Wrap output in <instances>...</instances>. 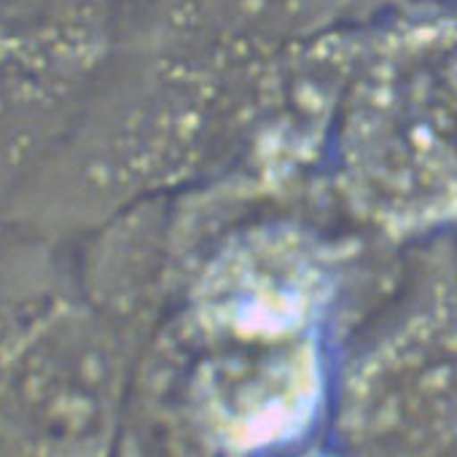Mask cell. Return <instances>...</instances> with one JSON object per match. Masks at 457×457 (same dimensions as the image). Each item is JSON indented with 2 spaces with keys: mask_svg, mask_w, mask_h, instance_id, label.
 I'll return each mask as SVG.
<instances>
[{
  "mask_svg": "<svg viewBox=\"0 0 457 457\" xmlns=\"http://www.w3.org/2000/svg\"><path fill=\"white\" fill-rule=\"evenodd\" d=\"M71 243L0 237V457H119L132 403L124 326Z\"/></svg>",
  "mask_w": 457,
  "mask_h": 457,
  "instance_id": "obj_1",
  "label": "cell"
},
{
  "mask_svg": "<svg viewBox=\"0 0 457 457\" xmlns=\"http://www.w3.org/2000/svg\"><path fill=\"white\" fill-rule=\"evenodd\" d=\"M119 0H0V237L119 46Z\"/></svg>",
  "mask_w": 457,
  "mask_h": 457,
  "instance_id": "obj_2",
  "label": "cell"
},
{
  "mask_svg": "<svg viewBox=\"0 0 457 457\" xmlns=\"http://www.w3.org/2000/svg\"><path fill=\"white\" fill-rule=\"evenodd\" d=\"M328 409L315 342H218L167 409L186 457H283L302 449Z\"/></svg>",
  "mask_w": 457,
  "mask_h": 457,
  "instance_id": "obj_3",
  "label": "cell"
},
{
  "mask_svg": "<svg viewBox=\"0 0 457 457\" xmlns=\"http://www.w3.org/2000/svg\"><path fill=\"white\" fill-rule=\"evenodd\" d=\"M331 409L353 457H457V312L409 320L355 363Z\"/></svg>",
  "mask_w": 457,
  "mask_h": 457,
  "instance_id": "obj_4",
  "label": "cell"
},
{
  "mask_svg": "<svg viewBox=\"0 0 457 457\" xmlns=\"http://www.w3.org/2000/svg\"><path fill=\"white\" fill-rule=\"evenodd\" d=\"M411 0H119V44L226 73H264Z\"/></svg>",
  "mask_w": 457,
  "mask_h": 457,
  "instance_id": "obj_5",
  "label": "cell"
},
{
  "mask_svg": "<svg viewBox=\"0 0 457 457\" xmlns=\"http://www.w3.org/2000/svg\"><path fill=\"white\" fill-rule=\"evenodd\" d=\"M283 457H353L347 454L342 446L339 449H320V446H302V449H294Z\"/></svg>",
  "mask_w": 457,
  "mask_h": 457,
  "instance_id": "obj_6",
  "label": "cell"
}]
</instances>
